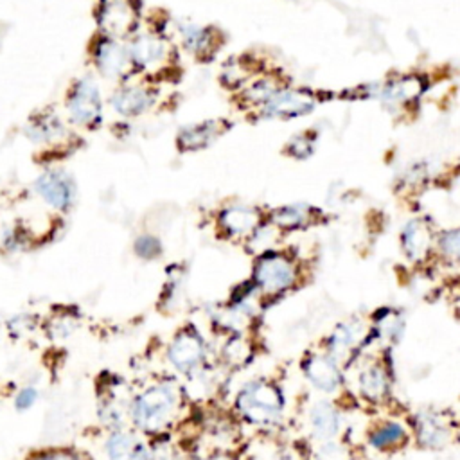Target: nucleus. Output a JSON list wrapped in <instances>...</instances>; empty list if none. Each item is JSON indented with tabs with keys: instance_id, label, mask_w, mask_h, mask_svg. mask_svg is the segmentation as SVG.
<instances>
[{
	"instance_id": "nucleus-1",
	"label": "nucleus",
	"mask_w": 460,
	"mask_h": 460,
	"mask_svg": "<svg viewBox=\"0 0 460 460\" xmlns=\"http://www.w3.org/2000/svg\"><path fill=\"white\" fill-rule=\"evenodd\" d=\"M24 135L42 153V164L46 168L60 166L63 159L74 155L85 144L81 133L76 131L63 112L53 105L40 106L28 117Z\"/></svg>"
},
{
	"instance_id": "nucleus-7",
	"label": "nucleus",
	"mask_w": 460,
	"mask_h": 460,
	"mask_svg": "<svg viewBox=\"0 0 460 460\" xmlns=\"http://www.w3.org/2000/svg\"><path fill=\"white\" fill-rule=\"evenodd\" d=\"M177 410V392L170 385H157L142 392L133 403V421L146 431L163 430Z\"/></svg>"
},
{
	"instance_id": "nucleus-32",
	"label": "nucleus",
	"mask_w": 460,
	"mask_h": 460,
	"mask_svg": "<svg viewBox=\"0 0 460 460\" xmlns=\"http://www.w3.org/2000/svg\"><path fill=\"white\" fill-rule=\"evenodd\" d=\"M33 460H78V458L72 453H67V451H51V453L38 455Z\"/></svg>"
},
{
	"instance_id": "nucleus-13",
	"label": "nucleus",
	"mask_w": 460,
	"mask_h": 460,
	"mask_svg": "<svg viewBox=\"0 0 460 460\" xmlns=\"http://www.w3.org/2000/svg\"><path fill=\"white\" fill-rule=\"evenodd\" d=\"M264 115L266 117H275V119H295L300 115L310 113L315 108V103L310 96H305L302 92H293V90H279L275 96L263 105Z\"/></svg>"
},
{
	"instance_id": "nucleus-25",
	"label": "nucleus",
	"mask_w": 460,
	"mask_h": 460,
	"mask_svg": "<svg viewBox=\"0 0 460 460\" xmlns=\"http://www.w3.org/2000/svg\"><path fill=\"white\" fill-rule=\"evenodd\" d=\"M312 207H302V205H288L279 207L272 213V222L280 229H297L308 223Z\"/></svg>"
},
{
	"instance_id": "nucleus-10",
	"label": "nucleus",
	"mask_w": 460,
	"mask_h": 460,
	"mask_svg": "<svg viewBox=\"0 0 460 460\" xmlns=\"http://www.w3.org/2000/svg\"><path fill=\"white\" fill-rule=\"evenodd\" d=\"M297 280L295 263L280 252H264L254 268V286L266 295H279L293 288Z\"/></svg>"
},
{
	"instance_id": "nucleus-12",
	"label": "nucleus",
	"mask_w": 460,
	"mask_h": 460,
	"mask_svg": "<svg viewBox=\"0 0 460 460\" xmlns=\"http://www.w3.org/2000/svg\"><path fill=\"white\" fill-rule=\"evenodd\" d=\"M304 376L321 392L333 394L342 385L339 362L326 355H312L304 362Z\"/></svg>"
},
{
	"instance_id": "nucleus-21",
	"label": "nucleus",
	"mask_w": 460,
	"mask_h": 460,
	"mask_svg": "<svg viewBox=\"0 0 460 460\" xmlns=\"http://www.w3.org/2000/svg\"><path fill=\"white\" fill-rule=\"evenodd\" d=\"M406 440H408V433L405 426L396 421H385L369 433V444L380 451L401 447Z\"/></svg>"
},
{
	"instance_id": "nucleus-2",
	"label": "nucleus",
	"mask_w": 460,
	"mask_h": 460,
	"mask_svg": "<svg viewBox=\"0 0 460 460\" xmlns=\"http://www.w3.org/2000/svg\"><path fill=\"white\" fill-rule=\"evenodd\" d=\"M105 103L99 79L88 71L69 83L63 94L62 112L76 131L92 133L101 130L105 122Z\"/></svg>"
},
{
	"instance_id": "nucleus-16",
	"label": "nucleus",
	"mask_w": 460,
	"mask_h": 460,
	"mask_svg": "<svg viewBox=\"0 0 460 460\" xmlns=\"http://www.w3.org/2000/svg\"><path fill=\"white\" fill-rule=\"evenodd\" d=\"M310 426L317 439L322 442L335 440L342 430V415L330 401H319L310 410Z\"/></svg>"
},
{
	"instance_id": "nucleus-31",
	"label": "nucleus",
	"mask_w": 460,
	"mask_h": 460,
	"mask_svg": "<svg viewBox=\"0 0 460 460\" xmlns=\"http://www.w3.org/2000/svg\"><path fill=\"white\" fill-rule=\"evenodd\" d=\"M37 397H38L37 389H33V387L24 389V390L17 396V399H15V406H17L19 410H28L29 406H33V405H35Z\"/></svg>"
},
{
	"instance_id": "nucleus-20",
	"label": "nucleus",
	"mask_w": 460,
	"mask_h": 460,
	"mask_svg": "<svg viewBox=\"0 0 460 460\" xmlns=\"http://www.w3.org/2000/svg\"><path fill=\"white\" fill-rule=\"evenodd\" d=\"M179 35L184 49L195 56H207L214 49V37L209 28H202L197 24H180Z\"/></svg>"
},
{
	"instance_id": "nucleus-17",
	"label": "nucleus",
	"mask_w": 460,
	"mask_h": 460,
	"mask_svg": "<svg viewBox=\"0 0 460 460\" xmlns=\"http://www.w3.org/2000/svg\"><path fill=\"white\" fill-rule=\"evenodd\" d=\"M358 389L371 403H381L390 392L389 372L381 364H369L358 376Z\"/></svg>"
},
{
	"instance_id": "nucleus-11",
	"label": "nucleus",
	"mask_w": 460,
	"mask_h": 460,
	"mask_svg": "<svg viewBox=\"0 0 460 460\" xmlns=\"http://www.w3.org/2000/svg\"><path fill=\"white\" fill-rule=\"evenodd\" d=\"M168 358L177 371L184 374H193L205 362V344L198 333L184 330L170 346Z\"/></svg>"
},
{
	"instance_id": "nucleus-33",
	"label": "nucleus",
	"mask_w": 460,
	"mask_h": 460,
	"mask_svg": "<svg viewBox=\"0 0 460 460\" xmlns=\"http://www.w3.org/2000/svg\"><path fill=\"white\" fill-rule=\"evenodd\" d=\"M209 460H236L234 456H230V455H223V453H220V455H214L213 458H209Z\"/></svg>"
},
{
	"instance_id": "nucleus-27",
	"label": "nucleus",
	"mask_w": 460,
	"mask_h": 460,
	"mask_svg": "<svg viewBox=\"0 0 460 460\" xmlns=\"http://www.w3.org/2000/svg\"><path fill=\"white\" fill-rule=\"evenodd\" d=\"M163 241L153 234H140L133 241V252L144 261H155L163 255Z\"/></svg>"
},
{
	"instance_id": "nucleus-5",
	"label": "nucleus",
	"mask_w": 460,
	"mask_h": 460,
	"mask_svg": "<svg viewBox=\"0 0 460 460\" xmlns=\"http://www.w3.org/2000/svg\"><path fill=\"white\" fill-rule=\"evenodd\" d=\"M96 31L128 42L142 28L140 0H97L94 8Z\"/></svg>"
},
{
	"instance_id": "nucleus-30",
	"label": "nucleus",
	"mask_w": 460,
	"mask_h": 460,
	"mask_svg": "<svg viewBox=\"0 0 460 460\" xmlns=\"http://www.w3.org/2000/svg\"><path fill=\"white\" fill-rule=\"evenodd\" d=\"M288 149L293 153V155H295L297 159H304V157L312 155L314 144L310 142L308 137H300V135H298V137H295V138L289 142Z\"/></svg>"
},
{
	"instance_id": "nucleus-14",
	"label": "nucleus",
	"mask_w": 460,
	"mask_h": 460,
	"mask_svg": "<svg viewBox=\"0 0 460 460\" xmlns=\"http://www.w3.org/2000/svg\"><path fill=\"white\" fill-rule=\"evenodd\" d=\"M223 131L222 121H202L184 126L177 135V147L182 153H195L209 147Z\"/></svg>"
},
{
	"instance_id": "nucleus-26",
	"label": "nucleus",
	"mask_w": 460,
	"mask_h": 460,
	"mask_svg": "<svg viewBox=\"0 0 460 460\" xmlns=\"http://www.w3.org/2000/svg\"><path fill=\"white\" fill-rule=\"evenodd\" d=\"M33 241V234L28 227H24L22 223H15L13 227L6 229L4 236H3V248L6 252L17 254L26 250Z\"/></svg>"
},
{
	"instance_id": "nucleus-19",
	"label": "nucleus",
	"mask_w": 460,
	"mask_h": 460,
	"mask_svg": "<svg viewBox=\"0 0 460 460\" xmlns=\"http://www.w3.org/2000/svg\"><path fill=\"white\" fill-rule=\"evenodd\" d=\"M401 245H403L405 254L412 261H419L421 257L426 255V252L430 250V245H431L430 227L421 220L410 222L401 234Z\"/></svg>"
},
{
	"instance_id": "nucleus-6",
	"label": "nucleus",
	"mask_w": 460,
	"mask_h": 460,
	"mask_svg": "<svg viewBox=\"0 0 460 460\" xmlns=\"http://www.w3.org/2000/svg\"><path fill=\"white\" fill-rule=\"evenodd\" d=\"M159 85L146 78H130L113 87L106 103L121 119H138L159 103Z\"/></svg>"
},
{
	"instance_id": "nucleus-18",
	"label": "nucleus",
	"mask_w": 460,
	"mask_h": 460,
	"mask_svg": "<svg viewBox=\"0 0 460 460\" xmlns=\"http://www.w3.org/2000/svg\"><path fill=\"white\" fill-rule=\"evenodd\" d=\"M415 433L422 447H442L451 439V433L444 421L433 414H422L417 417Z\"/></svg>"
},
{
	"instance_id": "nucleus-28",
	"label": "nucleus",
	"mask_w": 460,
	"mask_h": 460,
	"mask_svg": "<svg viewBox=\"0 0 460 460\" xmlns=\"http://www.w3.org/2000/svg\"><path fill=\"white\" fill-rule=\"evenodd\" d=\"M439 247H440V252L447 259H451L455 263H460V229L444 232L439 238Z\"/></svg>"
},
{
	"instance_id": "nucleus-3",
	"label": "nucleus",
	"mask_w": 460,
	"mask_h": 460,
	"mask_svg": "<svg viewBox=\"0 0 460 460\" xmlns=\"http://www.w3.org/2000/svg\"><path fill=\"white\" fill-rule=\"evenodd\" d=\"M128 54L133 78H146L157 83V76L173 56L171 44L157 28L138 29L128 42Z\"/></svg>"
},
{
	"instance_id": "nucleus-4",
	"label": "nucleus",
	"mask_w": 460,
	"mask_h": 460,
	"mask_svg": "<svg viewBox=\"0 0 460 460\" xmlns=\"http://www.w3.org/2000/svg\"><path fill=\"white\" fill-rule=\"evenodd\" d=\"M87 60L97 78L115 85L133 78L128 44L122 40H115L96 31L87 44Z\"/></svg>"
},
{
	"instance_id": "nucleus-22",
	"label": "nucleus",
	"mask_w": 460,
	"mask_h": 460,
	"mask_svg": "<svg viewBox=\"0 0 460 460\" xmlns=\"http://www.w3.org/2000/svg\"><path fill=\"white\" fill-rule=\"evenodd\" d=\"M422 92V81L419 78H403L385 83L376 94L387 103H406L415 99Z\"/></svg>"
},
{
	"instance_id": "nucleus-29",
	"label": "nucleus",
	"mask_w": 460,
	"mask_h": 460,
	"mask_svg": "<svg viewBox=\"0 0 460 460\" xmlns=\"http://www.w3.org/2000/svg\"><path fill=\"white\" fill-rule=\"evenodd\" d=\"M319 460H349V453L342 444L335 440H326L319 447Z\"/></svg>"
},
{
	"instance_id": "nucleus-23",
	"label": "nucleus",
	"mask_w": 460,
	"mask_h": 460,
	"mask_svg": "<svg viewBox=\"0 0 460 460\" xmlns=\"http://www.w3.org/2000/svg\"><path fill=\"white\" fill-rule=\"evenodd\" d=\"M360 337H362V328L358 322H346L339 326L328 342V355L335 360L340 358L360 342Z\"/></svg>"
},
{
	"instance_id": "nucleus-15",
	"label": "nucleus",
	"mask_w": 460,
	"mask_h": 460,
	"mask_svg": "<svg viewBox=\"0 0 460 460\" xmlns=\"http://www.w3.org/2000/svg\"><path fill=\"white\" fill-rule=\"evenodd\" d=\"M220 227L229 238H243L261 227V214L252 207H229L220 214Z\"/></svg>"
},
{
	"instance_id": "nucleus-24",
	"label": "nucleus",
	"mask_w": 460,
	"mask_h": 460,
	"mask_svg": "<svg viewBox=\"0 0 460 460\" xmlns=\"http://www.w3.org/2000/svg\"><path fill=\"white\" fill-rule=\"evenodd\" d=\"M108 456L110 460H151L131 435L115 433L108 440Z\"/></svg>"
},
{
	"instance_id": "nucleus-9",
	"label": "nucleus",
	"mask_w": 460,
	"mask_h": 460,
	"mask_svg": "<svg viewBox=\"0 0 460 460\" xmlns=\"http://www.w3.org/2000/svg\"><path fill=\"white\" fill-rule=\"evenodd\" d=\"M35 197L56 214H69L78 200L74 177L62 166H47L33 182Z\"/></svg>"
},
{
	"instance_id": "nucleus-8",
	"label": "nucleus",
	"mask_w": 460,
	"mask_h": 460,
	"mask_svg": "<svg viewBox=\"0 0 460 460\" xmlns=\"http://www.w3.org/2000/svg\"><path fill=\"white\" fill-rule=\"evenodd\" d=\"M236 406L247 421L270 424L282 414V396L279 389L268 381H252L239 390Z\"/></svg>"
}]
</instances>
